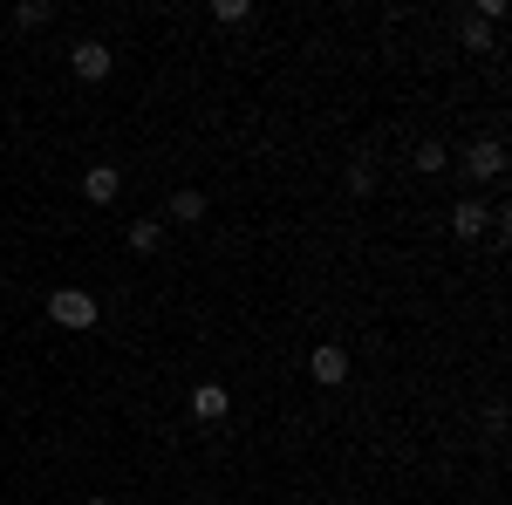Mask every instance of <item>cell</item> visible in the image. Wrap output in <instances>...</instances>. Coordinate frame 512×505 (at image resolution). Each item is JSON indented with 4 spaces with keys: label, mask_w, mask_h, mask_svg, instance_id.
<instances>
[{
    "label": "cell",
    "mask_w": 512,
    "mask_h": 505,
    "mask_svg": "<svg viewBox=\"0 0 512 505\" xmlns=\"http://www.w3.org/2000/svg\"><path fill=\"white\" fill-rule=\"evenodd\" d=\"M485 226H492V205H485V198H472V192H465L458 205H451V233H458V239H478Z\"/></svg>",
    "instance_id": "cell-6"
},
{
    "label": "cell",
    "mask_w": 512,
    "mask_h": 505,
    "mask_svg": "<svg viewBox=\"0 0 512 505\" xmlns=\"http://www.w3.org/2000/svg\"><path fill=\"white\" fill-rule=\"evenodd\" d=\"M349 192H355V198L376 192V164H369V157H355V164H349Z\"/></svg>",
    "instance_id": "cell-12"
},
{
    "label": "cell",
    "mask_w": 512,
    "mask_h": 505,
    "mask_svg": "<svg viewBox=\"0 0 512 505\" xmlns=\"http://www.w3.org/2000/svg\"><path fill=\"white\" fill-rule=\"evenodd\" d=\"M48 21H55L48 0H21V7H14V28H48Z\"/></svg>",
    "instance_id": "cell-10"
},
{
    "label": "cell",
    "mask_w": 512,
    "mask_h": 505,
    "mask_svg": "<svg viewBox=\"0 0 512 505\" xmlns=\"http://www.w3.org/2000/svg\"><path fill=\"white\" fill-rule=\"evenodd\" d=\"M110 62H117V55H110L103 41H76V48H69V69H76L82 82H103V76H110Z\"/></svg>",
    "instance_id": "cell-4"
},
{
    "label": "cell",
    "mask_w": 512,
    "mask_h": 505,
    "mask_svg": "<svg viewBox=\"0 0 512 505\" xmlns=\"http://www.w3.org/2000/svg\"><path fill=\"white\" fill-rule=\"evenodd\" d=\"M117 192H123L117 164H89V171H82V198H89V205H117Z\"/></svg>",
    "instance_id": "cell-5"
},
{
    "label": "cell",
    "mask_w": 512,
    "mask_h": 505,
    "mask_svg": "<svg viewBox=\"0 0 512 505\" xmlns=\"http://www.w3.org/2000/svg\"><path fill=\"white\" fill-rule=\"evenodd\" d=\"M171 219H178V226H198V219H205V198L198 192H171Z\"/></svg>",
    "instance_id": "cell-9"
},
{
    "label": "cell",
    "mask_w": 512,
    "mask_h": 505,
    "mask_svg": "<svg viewBox=\"0 0 512 505\" xmlns=\"http://www.w3.org/2000/svg\"><path fill=\"white\" fill-rule=\"evenodd\" d=\"M308 376H315L321 389H342V383H349V349H335V342H321V349L308 355Z\"/></svg>",
    "instance_id": "cell-3"
},
{
    "label": "cell",
    "mask_w": 512,
    "mask_h": 505,
    "mask_svg": "<svg viewBox=\"0 0 512 505\" xmlns=\"http://www.w3.org/2000/svg\"><path fill=\"white\" fill-rule=\"evenodd\" d=\"M492 41H499V35H492V21H478V14H472V21H465V48H472V55H492Z\"/></svg>",
    "instance_id": "cell-11"
},
{
    "label": "cell",
    "mask_w": 512,
    "mask_h": 505,
    "mask_svg": "<svg viewBox=\"0 0 512 505\" xmlns=\"http://www.w3.org/2000/svg\"><path fill=\"white\" fill-rule=\"evenodd\" d=\"M123 239H130V253H158L164 226H158V219H130V233H123Z\"/></svg>",
    "instance_id": "cell-8"
},
{
    "label": "cell",
    "mask_w": 512,
    "mask_h": 505,
    "mask_svg": "<svg viewBox=\"0 0 512 505\" xmlns=\"http://www.w3.org/2000/svg\"><path fill=\"white\" fill-rule=\"evenodd\" d=\"M458 171H465V185H499V178H506V144H499V137H478Z\"/></svg>",
    "instance_id": "cell-1"
},
{
    "label": "cell",
    "mask_w": 512,
    "mask_h": 505,
    "mask_svg": "<svg viewBox=\"0 0 512 505\" xmlns=\"http://www.w3.org/2000/svg\"><path fill=\"white\" fill-rule=\"evenodd\" d=\"M48 314H55V328H96V294L89 287H55Z\"/></svg>",
    "instance_id": "cell-2"
},
{
    "label": "cell",
    "mask_w": 512,
    "mask_h": 505,
    "mask_svg": "<svg viewBox=\"0 0 512 505\" xmlns=\"http://www.w3.org/2000/svg\"><path fill=\"white\" fill-rule=\"evenodd\" d=\"M89 505H110V499H89Z\"/></svg>",
    "instance_id": "cell-14"
},
{
    "label": "cell",
    "mask_w": 512,
    "mask_h": 505,
    "mask_svg": "<svg viewBox=\"0 0 512 505\" xmlns=\"http://www.w3.org/2000/svg\"><path fill=\"white\" fill-rule=\"evenodd\" d=\"M417 171H451V157H444V144H417Z\"/></svg>",
    "instance_id": "cell-13"
},
{
    "label": "cell",
    "mask_w": 512,
    "mask_h": 505,
    "mask_svg": "<svg viewBox=\"0 0 512 505\" xmlns=\"http://www.w3.org/2000/svg\"><path fill=\"white\" fill-rule=\"evenodd\" d=\"M226 410H233V396H226V383H198V389H192V417H198V424H219Z\"/></svg>",
    "instance_id": "cell-7"
}]
</instances>
